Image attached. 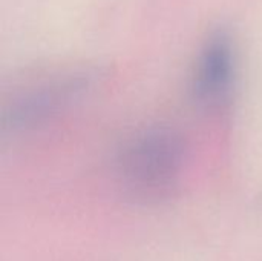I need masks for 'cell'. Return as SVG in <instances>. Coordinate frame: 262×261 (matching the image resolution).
Returning <instances> with one entry per match:
<instances>
[{
    "instance_id": "cell-1",
    "label": "cell",
    "mask_w": 262,
    "mask_h": 261,
    "mask_svg": "<svg viewBox=\"0 0 262 261\" xmlns=\"http://www.w3.org/2000/svg\"><path fill=\"white\" fill-rule=\"evenodd\" d=\"M186 162L187 145L183 135L169 126H150L124 145L117 174L130 198L160 203L178 191Z\"/></svg>"
},
{
    "instance_id": "cell-2",
    "label": "cell",
    "mask_w": 262,
    "mask_h": 261,
    "mask_svg": "<svg viewBox=\"0 0 262 261\" xmlns=\"http://www.w3.org/2000/svg\"><path fill=\"white\" fill-rule=\"evenodd\" d=\"M92 83L94 74L88 69H69L29 83L5 106L3 129L21 132L46 123L81 98Z\"/></svg>"
},
{
    "instance_id": "cell-3",
    "label": "cell",
    "mask_w": 262,
    "mask_h": 261,
    "mask_svg": "<svg viewBox=\"0 0 262 261\" xmlns=\"http://www.w3.org/2000/svg\"><path fill=\"white\" fill-rule=\"evenodd\" d=\"M236 46L226 28L212 31L204 40L195 66L193 92L198 100L213 103L224 98L236 77Z\"/></svg>"
}]
</instances>
